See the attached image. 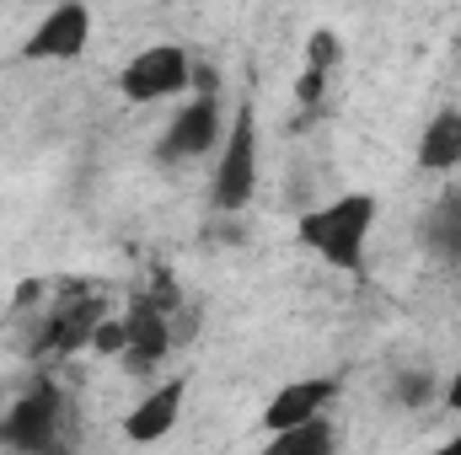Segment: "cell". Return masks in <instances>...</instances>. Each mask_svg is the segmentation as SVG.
<instances>
[{
	"instance_id": "obj_9",
	"label": "cell",
	"mask_w": 461,
	"mask_h": 455,
	"mask_svg": "<svg viewBox=\"0 0 461 455\" xmlns=\"http://www.w3.org/2000/svg\"><path fill=\"white\" fill-rule=\"evenodd\" d=\"M339 397V380L333 375H306V380H290L274 391V402L263 407V429L268 434H285V429H301V424H317L328 413V402Z\"/></svg>"
},
{
	"instance_id": "obj_11",
	"label": "cell",
	"mask_w": 461,
	"mask_h": 455,
	"mask_svg": "<svg viewBox=\"0 0 461 455\" xmlns=\"http://www.w3.org/2000/svg\"><path fill=\"white\" fill-rule=\"evenodd\" d=\"M419 166L424 172H451V166H461V113L456 108H440V113L424 123V134H419Z\"/></svg>"
},
{
	"instance_id": "obj_4",
	"label": "cell",
	"mask_w": 461,
	"mask_h": 455,
	"mask_svg": "<svg viewBox=\"0 0 461 455\" xmlns=\"http://www.w3.org/2000/svg\"><path fill=\"white\" fill-rule=\"evenodd\" d=\"M258 193V118H252V103H241L230 113V129L221 139V161H215V210L221 215H241Z\"/></svg>"
},
{
	"instance_id": "obj_10",
	"label": "cell",
	"mask_w": 461,
	"mask_h": 455,
	"mask_svg": "<svg viewBox=\"0 0 461 455\" xmlns=\"http://www.w3.org/2000/svg\"><path fill=\"white\" fill-rule=\"evenodd\" d=\"M183 402H188V380H161V386H150V391L129 407L123 440H129V445H161V440L177 429Z\"/></svg>"
},
{
	"instance_id": "obj_19",
	"label": "cell",
	"mask_w": 461,
	"mask_h": 455,
	"mask_svg": "<svg viewBox=\"0 0 461 455\" xmlns=\"http://www.w3.org/2000/svg\"><path fill=\"white\" fill-rule=\"evenodd\" d=\"M429 455H461V434H451V440H446L440 451H429Z\"/></svg>"
},
{
	"instance_id": "obj_18",
	"label": "cell",
	"mask_w": 461,
	"mask_h": 455,
	"mask_svg": "<svg viewBox=\"0 0 461 455\" xmlns=\"http://www.w3.org/2000/svg\"><path fill=\"white\" fill-rule=\"evenodd\" d=\"M440 402H446V413H456V418H461V364H456V375L440 386Z\"/></svg>"
},
{
	"instance_id": "obj_13",
	"label": "cell",
	"mask_w": 461,
	"mask_h": 455,
	"mask_svg": "<svg viewBox=\"0 0 461 455\" xmlns=\"http://www.w3.org/2000/svg\"><path fill=\"white\" fill-rule=\"evenodd\" d=\"M424 241L435 257H461V204H440L424 220Z\"/></svg>"
},
{
	"instance_id": "obj_14",
	"label": "cell",
	"mask_w": 461,
	"mask_h": 455,
	"mask_svg": "<svg viewBox=\"0 0 461 455\" xmlns=\"http://www.w3.org/2000/svg\"><path fill=\"white\" fill-rule=\"evenodd\" d=\"M392 397H397L402 407H429V402H440V380H435L429 370H402L397 386H392Z\"/></svg>"
},
{
	"instance_id": "obj_2",
	"label": "cell",
	"mask_w": 461,
	"mask_h": 455,
	"mask_svg": "<svg viewBox=\"0 0 461 455\" xmlns=\"http://www.w3.org/2000/svg\"><path fill=\"white\" fill-rule=\"evenodd\" d=\"M59 434H65V391L54 380H32L0 413V451L54 455L59 451Z\"/></svg>"
},
{
	"instance_id": "obj_1",
	"label": "cell",
	"mask_w": 461,
	"mask_h": 455,
	"mask_svg": "<svg viewBox=\"0 0 461 455\" xmlns=\"http://www.w3.org/2000/svg\"><path fill=\"white\" fill-rule=\"evenodd\" d=\"M375 230V193H344L333 204H317L295 220L301 246H312L328 268L339 273H359L365 268V246Z\"/></svg>"
},
{
	"instance_id": "obj_7",
	"label": "cell",
	"mask_w": 461,
	"mask_h": 455,
	"mask_svg": "<svg viewBox=\"0 0 461 455\" xmlns=\"http://www.w3.org/2000/svg\"><path fill=\"white\" fill-rule=\"evenodd\" d=\"M92 43V11L86 5H54L22 43V59L32 65H65V59H81Z\"/></svg>"
},
{
	"instance_id": "obj_6",
	"label": "cell",
	"mask_w": 461,
	"mask_h": 455,
	"mask_svg": "<svg viewBox=\"0 0 461 455\" xmlns=\"http://www.w3.org/2000/svg\"><path fill=\"white\" fill-rule=\"evenodd\" d=\"M103 317H108V306L92 290H76L70 300H49V311L32 333V353L38 359H65L76 348H92V333H97Z\"/></svg>"
},
{
	"instance_id": "obj_8",
	"label": "cell",
	"mask_w": 461,
	"mask_h": 455,
	"mask_svg": "<svg viewBox=\"0 0 461 455\" xmlns=\"http://www.w3.org/2000/svg\"><path fill=\"white\" fill-rule=\"evenodd\" d=\"M123 327H129V348H123V370L129 375H150L167 353H172V322H167V306L156 295H140L129 311H123Z\"/></svg>"
},
{
	"instance_id": "obj_17",
	"label": "cell",
	"mask_w": 461,
	"mask_h": 455,
	"mask_svg": "<svg viewBox=\"0 0 461 455\" xmlns=\"http://www.w3.org/2000/svg\"><path fill=\"white\" fill-rule=\"evenodd\" d=\"M322 92H328V76H317V70H301V81H295V103H322Z\"/></svg>"
},
{
	"instance_id": "obj_16",
	"label": "cell",
	"mask_w": 461,
	"mask_h": 455,
	"mask_svg": "<svg viewBox=\"0 0 461 455\" xmlns=\"http://www.w3.org/2000/svg\"><path fill=\"white\" fill-rule=\"evenodd\" d=\"M123 348H129V327H123V317H103L97 333H92V353H103V359H123Z\"/></svg>"
},
{
	"instance_id": "obj_15",
	"label": "cell",
	"mask_w": 461,
	"mask_h": 455,
	"mask_svg": "<svg viewBox=\"0 0 461 455\" xmlns=\"http://www.w3.org/2000/svg\"><path fill=\"white\" fill-rule=\"evenodd\" d=\"M339 59H344V43H339L333 32H312V38H306V70L328 76V70H333Z\"/></svg>"
},
{
	"instance_id": "obj_3",
	"label": "cell",
	"mask_w": 461,
	"mask_h": 455,
	"mask_svg": "<svg viewBox=\"0 0 461 455\" xmlns=\"http://www.w3.org/2000/svg\"><path fill=\"white\" fill-rule=\"evenodd\" d=\"M118 92H123V103H134V108L183 97V92H194V54H188L183 43H145V49L118 70Z\"/></svg>"
},
{
	"instance_id": "obj_5",
	"label": "cell",
	"mask_w": 461,
	"mask_h": 455,
	"mask_svg": "<svg viewBox=\"0 0 461 455\" xmlns=\"http://www.w3.org/2000/svg\"><path fill=\"white\" fill-rule=\"evenodd\" d=\"M221 139H226V108H221V97H188L172 113V123L161 129L156 161L183 166V161H199V156L221 150Z\"/></svg>"
},
{
	"instance_id": "obj_12",
	"label": "cell",
	"mask_w": 461,
	"mask_h": 455,
	"mask_svg": "<svg viewBox=\"0 0 461 455\" xmlns=\"http://www.w3.org/2000/svg\"><path fill=\"white\" fill-rule=\"evenodd\" d=\"M263 455H339V429H333L328 418H317V424L268 434V451Z\"/></svg>"
}]
</instances>
